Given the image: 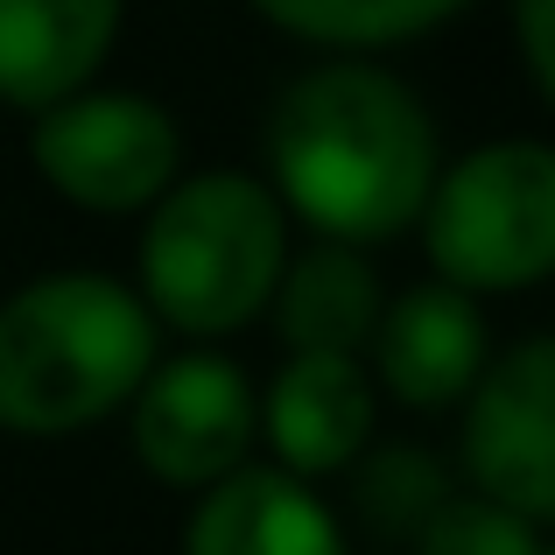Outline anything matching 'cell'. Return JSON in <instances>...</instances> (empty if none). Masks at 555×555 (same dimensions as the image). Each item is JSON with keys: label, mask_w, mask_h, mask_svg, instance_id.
Listing matches in <instances>:
<instances>
[{"label": "cell", "mask_w": 555, "mask_h": 555, "mask_svg": "<svg viewBox=\"0 0 555 555\" xmlns=\"http://www.w3.org/2000/svg\"><path fill=\"white\" fill-rule=\"evenodd\" d=\"M542 555H555V542H548V548H542Z\"/></svg>", "instance_id": "e0dca14e"}, {"label": "cell", "mask_w": 555, "mask_h": 555, "mask_svg": "<svg viewBox=\"0 0 555 555\" xmlns=\"http://www.w3.org/2000/svg\"><path fill=\"white\" fill-rule=\"evenodd\" d=\"M183 555H352V542L317 486L274 464H246L240 478L197 492Z\"/></svg>", "instance_id": "8fae6325"}, {"label": "cell", "mask_w": 555, "mask_h": 555, "mask_svg": "<svg viewBox=\"0 0 555 555\" xmlns=\"http://www.w3.org/2000/svg\"><path fill=\"white\" fill-rule=\"evenodd\" d=\"M379 274L366 254L352 246H310L288 254V274L274 288V324H282L288 352H317V359H366L373 331H379Z\"/></svg>", "instance_id": "7c38bea8"}, {"label": "cell", "mask_w": 555, "mask_h": 555, "mask_svg": "<svg viewBox=\"0 0 555 555\" xmlns=\"http://www.w3.org/2000/svg\"><path fill=\"white\" fill-rule=\"evenodd\" d=\"M268 183L288 218L317 232V246H366L422 225L443 141L408 78L387 64H324L296 70L268 106Z\"/></svg>", "instance_id": "6da1fadb"}, {"label": "cell", "mask_w": 555, "mask_h": 555, "mask_svg": "<svg viewBox=\"0 0 555 555\" xmlns=\"http://www.w3.org/2000/svg\"><path fill=\"white\" fill-rule=\"evenodd\" d=\"M514 36H520V56H528L534 85H542L548 106H555V0H528L514 14Z\"/></svg>", "instance_id": "2e32d148"}, {"label": "cell", "mask_w": 555, "mask_h": 555, "mask_svg": "<svg viewBox=\"0 0 555 555\" xmlns=\"http://www.w3.org/2000/svg\"><path fill=\"white\" fill-rule=\"evenodd\" d=\"M288 274V211L254 169H197L149 211L134 296L183 338H225L274 310Z\"/></svg>", "instance_id": "3957f363"}, {"label": "cell", "mask_w": 555, "mask_h": 555, "mask_svg": "<svg viewBox=\"0 0 555 555\" xmlns=\"http://www.w3.org/2000/svg\"><path fill=\"white\" fill-rule=\"evenodd\" d=\"M457 450L478 500L555 528V331L492 352L464 393Z\"/></svg>", "instance_id": "52a82bcc"}, {"label": "cell", "mask_w": 555, "mask_h": 555, "mask_svg": "<svg viewBox=\"0 0 555 555\" xmlns=\"http://www.w3.org/2000/svg\"><path fill=\"white\" fill-rule=\"evenodd\" d=\"M422 254L464 296H520L555 274V149L528 134L443 163L422 204Z\"/></svg>", "instance_id": "277c9868"}, {"label": "cell", "mask_w": 555, "mask_h": 555, "mask_svg": "<svg viewBox=\"0 0 555 555\" xmlns=\"http://www.w3.org/2000/svg\"><path fill=\"white\" fill-rule=\"evenodd\" d=\"M120 42L113 0H0V106L56 113L92 92L99 64Z\"/></svg>", "instance_id": "30bf717a"}, {"label": "cell", "mask_w": 555, "mask_h": 555, "mask_svg": "<svg viewBox=\"0 0 555 555\" xmlns=\"http://www.w3.org/2000/svg\"><path fill=\"white\" fill-rule=\"evenodd\" d=\"M28 163L36 177L78 211L149 218L183 183V127L149 92H78L70 106L42 113L28 127Z\"/></svg>", "instance_id": "5b68a950"}, {"label": "cell", "mask_w": 555, "mask_h": 555, "mask_svg": "<svg viewBox=\"0 0 555 555\" xmlns=\"http://www.w3.org/2000/svg\"><path fill=\"white\" fill-rule=\"evenodd\" d=\"M492 366L486 345V310L450 282H415L401 296H387L379 331L366 345L373 387H387L401 408L436 415V408H464V393L478 387V373Z\"/></svg>", "instance_id": "ba28073f"}, {"label": "cell", "mask_w": 555, "mask_h": 555, "mask_svg": "<svg viewBox=\"0 0 555 555\" xmlns=\"http://www.w3.org/2000/svg\"><path fill=\"white\" fill-rule=\"evenodd\" d=\"M352 472H359V506H366L373 528H408V534H422V520H429L436 506L450 500L443 472L429 464V450H422V443L366 450Z\"/></svg>", "instance_id": "5bb4252c"}, {"label": "cell", "mask_w": 555, "mask_h": 555, "mask_svg": "<svg viewBox=\"0 0 555 555\" xmlns=\"http://www.w3.org/2000/svg\"><path fill=\"white\" fill-rule=\"evenodd\" d=\"M373 429H379V387L366 359L288 352L260 393V436L274 450V472L302 478V486L352 472L373 450Z\"/></svg>", "instance_id": "9c48e42d"}, {"label": "cell", "mask_w": 555, "mask_h": 555, "mask_svg": "<svg viewBox=\"0 0 555 555\" xmlns=\"http://www.w3.org/2000/svg\"><path fill=\"white\" fill-rule=\"evenodd\" d=\"M260 22L274 36H296L310 50L345 56V64H373V56L457 22V8L450 0H268Z\"/></svg>", "instance_id": "4fadbf2b"}, {"label": "cell", "mask_w": 555, "mask_h": 555, "mask_svg": "<svg viewBox=\"0 0 555 555\" xmlns=\"http://www.w3.org/2000/svg\"><path fill=\"white\" fill-rule=\"evenodd\" d=\"M127 436L149 478L177 492H211L254 464L260 443V387L225 352H169L141 379L127 408Z\"/></svg>", "instance_id": "8992f818"}, {"label": "cell", "mask_w": 555, "mask_h": 555, "mask_svg": "<svg viewBox=\"0 0 555 555\" xmlns=\"http://www.w3.org/2000/svg\"><path fill=\"white\" fill-rule=\"evenodd\" d=\"M542 528L506 506L478 500V492H450L415 534V555H542Z\"/></svg>", "instance_id": "9a60e30c"}, {"label": "cell", "mask_w": 555, "mask_h": 555, "mask_svg": "<svg viewBox=\"0 0 555 555\" xmlns=\"http://www.w3.org/2000/svg\"><path fill=\"white\" fill-rule=\"evenodd\" d=\"M163 324L106 268H50L0 302V429L78 436L134 408Z\"/></svg>", "instance_id": "7a4b0ae2"}]
</instances>
